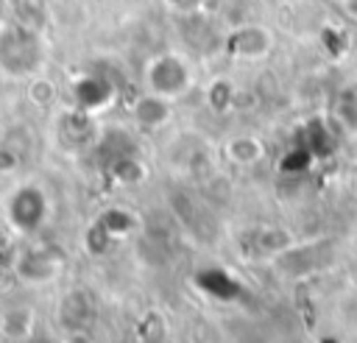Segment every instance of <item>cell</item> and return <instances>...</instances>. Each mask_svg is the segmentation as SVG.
Instances as JSON below:
<instances>
[{
  "label": "cell",
  "instance_id": "cell-1",
  "mask_svg": "<svg viewBox=\"0 0 357 343\" xmlns=\"http://www.w3.org/2000/svg\"><path fill=\"white\" fill-rule=\"evenodd\" d=\"M42 61L39 36L22 25H6L0 31V70L25 75Z\"/></svg>",
  "mask_w": 357,
  "mask_h": 343
},
{
  "label": "cell",
  "instance_id": "cell-2",
  "mask_svg": "<svg viewBox=\"0 0 357 343\" xmlns=\"http://www.w3.org/2000/svg\"><path fill=\"white\" fill-rule=\"evenodd\" d=\"M145 84H148V92L173 100V98H181L192 86V73H190V64L181 56L162 53V56H153L148 61Z\"/></svg>",
  "mask_w": 357,
  "mask_h": 343
},
{
  "label": "cell",
  "instance_id": "cell-3",
  "mask_svg": "<svg viewBox=\"0 0 357 343\" xmlns=\"http://www.w3.org/2000/svg\"><path fill=\"white\" fill-rule=\"evenodd\" d=\"M271 47H273V33L265 25L248 22V25H240L229 33V50L237 59L257 61V59H265L271 53Z\"/></svg>",
  "mask_w": 357,
  "mask_h": 343
},
{
  "label": "cell",
  "instance_id": "cell-4",
  "mask_svg": "<svg viewBox=\"0 0 357 343\" xmlns=\"http://www.w3.org/2000/svg\"><path fill=\"white\" fill-rule=\"evenodd\" d=\"M8 215H11L22 229H36V223H39L42 215H45V198H42V192L33 190V187L20 190V192L11 198V204H8Z\"/></svg>",
  "mask_w": 357,
  "mask_h": 343
},
{
  "label": "cell",
  "instance_id": "cell-5",
  "mask_svg": "<svg viewBox=\"0 0 357 343\" xmlns=\"http://www.w3.org/2000/svg\"><path fill=\"white\" fill-rule=\"evenodd\" d=\"M134 117H137L139 125L156 128V125H162V123L170 117V100H167V98H159V95H153V92H148V95H142V98L134 103Z\"/></svg>",
  "mask_w": 357,
  "mask_h": 343
},
{
  "label": "cell",
  "instance_id": "cell-6",
  "mask_svg": "<svg viewBox=\"0 0 357 343\" xmlns=\"http://www.w3.org/2000/svg\"><path fill=\"white\" fill-rule=\"evenodd\" d=\"M262 142L251 134H240V137H231L226 142V156L234 162V165H257L262 159Z\"/></svg>",
  "mask_w": 357,
  "mask_h": 343
},
{
  "label": "cell",
  "instance_id": "cell-7",
  "mask_svg": "<svg viewBox=\"0 0 357 343\" xmlns=\"http://www.w3.org/2000/svg\"><path fill=\"white\" fill-rule=\"evenodd\" d=\"M337 117L349 125L357 128V89H346L337 100Z\"/></svg>",
  "mask_w": 357,
  "mask_h": 343
},
{
  "label": "cell",
  "instance_id": "cell-8",
  "mask_svg": "<svg viewBox=\"0 0 357 343\" xmlns=\"http://www.w3.org/2000/svg\"><path fill=\"white\" fill-rule=\"evenodd\" d=\"M173 11H178V14H192L198 6H201V0H165Z\"/></svg>",
  "mask_w": 357,
  "mask_h": 343
},
{
  "label": "cell",
  "instance_id": "cell-9",
  "mask_svg": "<svg viewBox=\"0 0 357 343\" xmlns=\"http://www.w3.org/2000/svg\"><path fill=\"white\" fill-rule=\"evenodd\" d=\"M346 8L351 11V17H357V0H346Z\"/></svg>",
  "mask_w": 357,
  "mask_h": 343
},
{
  "label": "cell",
  "instance_id": "cell-10",
  "mask_svg": "<svg viewBox=\"0 0 357 343\" xmlns=\"http://www.w3.org/2000/svg\"><path fill=\"white\" fill-rule=\"evenodd\" d=\"M3 6H6V0H0V17H3Z\"/></svg>",
  "mask_w": 357,
  "mask_h": 343
}]
</instances>
